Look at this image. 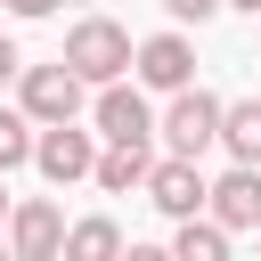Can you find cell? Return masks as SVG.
I'll use <instances>...</instances> for the list:
<instances>
[{"instance_id": "obj_9", "label": "cell", "mask_w": 261, "mask_h": 261, "mask_svg": "<svg viewBox=\"0 0 261 261\" xmlns=\"http://www.w3.org/2000/svg\"><path fill=\"white\" fill-rule=\"evenodd\" d=\"M204 188H212V179H204L196 163H179V155H163V163L147 171V204H155L163 220H204Z\"/></svg>"}, {"instance_id": "obj_22", "label": "cell", "mask_w": 261, "mask_h": 261, "mask_svg": "<svg viewBox=\"0 0 261 261\" xmlns=\"http://www.w3.org/2000/svg\"><path fill=\"white\" fill-rule=\"evenodd\" d=\"M253 24H261V16H253Z\"/></svg>"}, {"instance_id": "obj_4", "label": "cell", "mask_w": 261, "mask_h": 261, "mask_svg": "<svg viewBox=\"0 0 261 261\" xmlns=\"http://www.w3.org/2000/svg\"><path fill=\"white\" fill-rule=\"evenodd\" d=\"M33 163H41L49 188H73V179L98 171V130H82V122H49V130L33 139Z\"/></svg>"}, {"instance_id": "obj_16", "label": "cell", "mask_w": 261, "mask_h": 261, "mask_svg": "<svg viewBox=\"0 0 261 261\" xmlns=\"http://www.w3.org/2000/svg\"><path fill=\"white\" fill-rule=\"evenodd\" d=\"M16 73H24V57H16V41L0 33V82H16Z\"/></svg>"}, {"instance_id": "obj_5", "label": "cell", "mask_w": 261, "mask_h": 261, "mask_svg": "<svg viewBox=\"0 0 261 261\" xmlns=\"http://www.w3.org/2000/svg\"><path fill=\"white\" fill-rule=\"evenodd\" d=\"M90 122H98L106 147H147V139H155V106H147L130 82H106V90L90 98Z\"/></svg>"}, {"instance_id": "obj_18", "label": "cell", "mask_w": 261, "mask_h": 261, "mask_svg": "<svg viewBox=\"0 0 261 261\" xmlns=\"http://www.w3.org/2000/svg\"><path fill=\"white\" fill-rule=\"evenodd\" d=\"M122 261H171V245H122Z\"/></svg>"}, {"instance_id": "obj_19", "label": "cell", "mask_w": 261, "mask_h": 261, "mask_svg": "<svg viewBox=\"0 0 261 261\" xmlns=\"http://www.w3.org/2000/svg\"><path fill=\"white\" fill-rule=\"evenodd\" d=\"M220 8H245V16H261V0H220Z\"/></svg>"}, {"instance_id": "obj_1", "label": "cell", "mask_w": 261, "mask_h": 261, "mask_svg": "<svg viewBox=\"0 0 261 261\" xmlns=\"http://www.w3.org/2000/svg\"><path fill=\"white\" fill-rule=\"evenodd\" d=\"M82 90H106V82H122L130 73V33L114 24V16H82L73 33H65V57H57Z\"/></svg>"}, {"instance_id": "obj_2", "label": "cell", "mask_w": 261, "mask_h": 261, "mask_svg": "<svg viewBox=\"0 0 261 261\" xmlns=\"http://www.w3.org/2000/svg\"><path fill=\"white\" fill-rule=\"evenodd\" d=\"M220 106H228V98H212V90H196V82L171 90V106H163V122H155L163 147H171L179 163H196L204 147H220Z\"/></svg>"}, {"instance_id": "obj_20", "label": "cell", "mask_w": 261, "mask_h": 261, "mask_svg": "<svg viewBox=\"0 0 261 261\" xmlns=\"http://www.w3.org/2000/svg\"><path fill=\"white\" fill-rule=\"evenodd\" d=\"M8 212H16V204H8V196H0V220H8Z\"/></svg>"}, {"instance_id": "obj_11", "label": "cell", "mask_w": 261, "mask_h": 261, "mask_svg": "<svg viewBox=\"0 0 261 261\" xmlns=\"http://www.w3.org/2000/svg\"><path fill=\"white\" fill-rule=\"evenodd\" d=\"M57 261H122V228H114L106 212H90V220L65 228V253H57Z\"/></svg>"}, {"instance_id": "obj_7", "label": "cell", "mask_w": 261, "mask_h": 261, "mask_svg": "<svg viewBox=\"0 0 261 261\" xmlns=\"http://www.w3.org/2000/svg\"><path fill=\"white\" fill-rule=\"evenodd\" d=\"M204 220L212 228H261V171H245V163H228L212 188H204Z\"/></svg>"}, {"instance_id": "obj_21", "label": "cell", "mask_w": 261, "mask_h": 261, "mask_svg": "<svg viewBox=\"0 0 261 261\" xmlns=\"http://www.w3.org/2000/svg\"><path fill=\"white\" fill-rule=\"evenodd\" d=\"M0 261H16V253H0Z\"/></svg>"}, {"instance_id": "obj_12", "label": "cell", "mask_w": 261, "mask_h": 261, "mask_svg": "<svg viewBox=\"0 0 261 261\" xmlns=\"http://www.w3.org/2000/svg\"><path fill=\"white\" fill-rule=\"evenodd\" d=\"M147 171H155V155H147V147H106L90 179H98L106 196H130V188H147Z\"/></svg>"}, {"instance_id": "obj_17", "label": "cell", "mask_w": 261, "mask_h": 261, "mask_svg": "<svg viewBox=\"0 0 261 261\" xmlns=\"http://www.w3.org/2000/svg\"><path fill=\"white\" fill-rule=\"evenodd\" d=\"M8 16H57V0H0Z\"/></svg>"}, {"instance_id": "obj_13", "label": "cell", "mask_w": 261, "mask_h": 261, "mask_svg": "<svg viewBox=\"0 0 261 261\" xmlns=\"http://www.w3.org/2000/svg\"><path fill=\"white\" fill-rule=\"evenodd\" d=\"M171 261H228V228H212V220H179Z\"/></svg>"}, {"instance_id": "obj_8", "label": "cell", "mask_w": 261, "mask_h": 261, "mask_svg": "<svg viewBox=\"0 0 261 261\" xmlns=\"http://www.w3.org/2000/svg\"><path fill=\"white\" fill-rule=\"evenodd\" d=\"M130 73H139L147 90H163V98L188 90V82H196V49H188V33H155V41H139V49H130Z\"/></svg>"}, {"instance_id": "obj_14", "label": "cell", "mask_w": 261, "mask_h": 261, "mask_svg": "<svg viewBox=\"0 0 261 261\" xmlns=\"http://www.w3.org/2000/svg\"><path fill=\"white\" fill-rule=\"evenodd\" d=\"M33 139H41V130H33V122H24L16 106H0V171H16V163H33Z\"/></svg>"}, {"instance_id": "obj_6", "label": "cell", "mask_w": 261, "mask_h": 261, "mask_svg": "<svg viewBox=\"0 0 261 261\" xmlns=\"http://www.w3.org/2000/svg\"><path fill=\"white\" fill-rule=\"evenodd\" d=\"M8 253H16V261H57V253H65V212H57L49 196H24V204L8 212Z\"/></svg>"}, {"instance_id": "obj_3", "label": "cell", "mask_w": 261, "mask_h": 261, "mask_svg": "<svg viewBox=\"0 0 261 261\" xmlns=\"http://www.w3.org/2000/svg\"><path fill=\"white\" fill-rule=\"evenodd\" d=\"M82 82L65 73V65H24L16 73V114L33 122V130H49V122H82Z\"/></svg>"}, {"instance_id": "obj_15", "label": "cell", "mask_w": 261, "mask_h": 261, "mask_svg": "<svg viewBox=\"0 0 261 261\" xmlns=\"http://www.w3.org/2000/svg\"><path fill=\"white\" fill-rule=\"evenodd\" d=\"M163 8H171L179 24H212V16H220V0H163Z\"/></svg>"}, {"instance_id": "obj_10", "label": "cell", "mask_w": 261, "mask_h": 261, "mask_svg": "<svg viewBox=\"0 0 261 261\" xmlns=\"http://www.w3.org/2000/svg\"><path fill=\"white\" fill-rule=\"evenodd\" d=\"M220 147H228L245 171H261V98H228V106H220Z\"/></svg>"}]
</instances>
